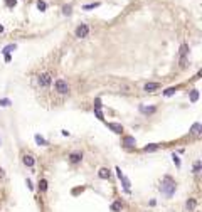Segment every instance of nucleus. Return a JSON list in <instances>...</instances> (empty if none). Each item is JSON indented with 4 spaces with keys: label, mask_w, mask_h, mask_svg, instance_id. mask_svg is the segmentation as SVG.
Wrapping results in <instances>:
<instances>
[{
    "label": "nucleus",
    "mask_w": 202,
    "mask_h": 212,
    "mask_svg": "<svg viewBox=\"0 0 202 212\" xmlns=\"http://www.w3.org/2000/svg\"><path fill=\"white\" fill-rule=\"evenodd\" d=\"M160 192L165 194L167 197H172L174 192H175V182H172L170 177H165V182L160 185Z\"/></svg>",
    "instance_id": "f257e3e1"
},
{
    "label": "nucleus",
    "mask_w": 202,
    "mask_h": 212,
    "mask_svg": "<svg viewBox=\"0 0 202 212\" xmlns=\"http://www.w3.org/2000/svg\"><path fill=\"white\" fill-rule=\"evenodd\" d=\"M52 83V74L51 72H44V74H39L37 76V84L42 89H47Z\"/></svg>",
    "instance_id": "f03ea898"
},
{
    "label": "nucleus",
    "mask_w": 202,
    "mask_h": 212,
    "mask_svg": "<svg viewBox=\"0 0 202 212\" xmlns=\"http://www.w3.org/2000/svg\"><path fill=\"white\" fill-rule=\"evenodd\" d=\"M54 89H56L57 94H69V84H68V81H64V79H56Z\"/></svg>",
    "instance_id": "7ed1b4c3"
},
{
    "label": "nucleus",
    "mask_w": 202,
    "mask_h": 212,
    "mask_svg": "<svg viewBox=\"0 0 202 212\" xmlns=\"http://www.w3.org/2000/svg\"><path fill=\"white\" fill-rule=\"evenodd\" d=\"M88 34H89V25L88 24H79L74 30V35L77 39H84V37H88Z\"/></svg>",
    "instance_id": "20e7f679"
},
{
    "label": "nucleus",
    "mask_w": 202,
    "mask_h": 212,
    "mask_svg": "<svg viewBox=\"0 0 202 212\" xmlns=\"http://www.w3.org/2000/svg\"><path fill=\"white\" fill-rule=\"evenodd\" d=\"M116 175H118V178H120V180L123 182V187H125V190H130V185H131V184H130V180H128V178H126V177L123 175L121 168H118V167H116Z\"/></svg>",
    "instance_id": "39448f33"
},
{
    "label": "nucleus",
    "mask_w": 202,
    "mask_h": 212,
    "mask_svg": "<svg viewBox=\"0 0 202 212\" xmlns=\"http://www.w3.org/2000/svg\"><path fill=\"white\" fill-rule=\"evenodd\" d=\"M69 162L73 163V165H76V163H81V160H83V153L81 152H73V153H69Z\"/></svg>",
    "instance_id": "423d86ee"
},
{
    "label": "nucleus",
    "mask_w": 202,
    "mask_h": 212,
    "mask_svg": "<svg viewBox=\"0 0 202 212\" xmlns=\"http://www.w3.org/2000/svg\"><path fill=\"white\" fill-rule=\"evenodd\" d=\"M160 88V83H147L145 86H143V91H147V93H153L155 89Z\"/></svg>",
    "instance_id": "0eeeda50"
},
{
    "label": "nucleus",
    "mask_w": 202,
    "mask_h": 212,
    "mask_svg": "<svg viewBox=\"0 0 202 212\" xmlns=\"http://www.w3.org/2000/svg\"><path fill=\"white\" fill-rule=\"evenodd\" d=\"M98 177H99L101 180H108V178L111 177V172L108 170V168H105V167H103V168H99V172H98Z\"/></svg>",
    "instance_id": "6e6552de"
},
{
    "label": "nucleus",
    "mask_w": 202,
    "mask_h": 212,
    "mask_svg": "<svg viewBox=\"0 0 202 212\" xmlns=\"http://www.w3.org/2000/svg\"><path fill=\"white\" fill-rule=\"evenodd\" d=\"M22 162H24V165H25V167H34V163H36V158H34L32 155H24Z\"/></svg>",
    "instance_id": "1a4fd4ad"
},
{
    "label": "nucleus",
    "mask_w": 202,
    "mask_h": 212,
    "mask_svg": "<svg viewBox=\"0 0 202 212\" xmlns=\"http://www.w3.org/2000/svg\"><path fill=\"white\" fill-rule=\"evenodd\" d=\"M123 145H125L126 148H133V146L136 145V141H135L133 136H125V138H123Z\"/></svg>",
    "instance_id": "9d476101"
},
{
    "label": "nucleus",
    "mask_w": 202,
    "mask_h": 212,
    "mask_svg": "<svg viewBox=\"0 0 202 212\" xmlns=\"http://www.w3.org/2000/svg\"><path fill=\"white\" fill-rule=\"evenodd\" d=\"M108 128H110V130H113L116 135H121V131H123V126H121V125H118V123H108Z\"/></svg>",
    "instance_id": "9b49d317"
},
{
    "label": "nucleus",
    "mask_w": 202,
    "mask_h": 212,
    "mask_svg": "<svg viewBox=\"0 0 202 212\" xmlns=\"http://www.w3.org/2000/svg\"><path fill=\"white\" fill-rule=\"evenodd\" d=\"M121 209H123L121 200H115V202L111 204V211H113V212H121Z\"/></svg>",
    "instance_id": "f8f14e48"
},
{
    "label": "nucleus",
    "mask_w": 202,
    "mask_h": 212,
    "mask_svg": "<svg viewBox=\"0 0 202 212\" xmlns=\"http://www.w3.org/2000/svg\"><path fill=\"white\" fill-rule=\"evenodd\" d=\"M201 130H202L201 123H194V126H192V135H194V136H199V135L202 133Z\"/></svg>",
    "instance_id": "ddd939ff"
},
{
    "label": "nucleus",
    "mask_w": 202,
    "mask_h": 212,
    "mask_svg": "<svg viewBox=\"0 0 202 212\" xmlns=\"http://www.w3.org/2000/svg\"><path fill=\"white\" fill-rule=\"evenodd\" d=\"M140 111L145 113V115H152V113L157 111V108H155V106H150V108H147V106H140Z\"/></svg>",
    "instance_id": "4468645a"
},
{
    "label": "nucleus",
    "mask_w": 202,
    "mask_h": 212,
    "mask_svg": "<svg viewBox=\"0 0 202 212\" xmlns=\"http://www.w3.org/2000/svg\"><path fill=\"white\" fill-rule=\"evenodd\" d=\"M34 140H36V143H37V145H40V146H46V145H47V141L44 140L40 135H36V136H34Z\"/></svg>",
    "instance_id": "2eb2a0df"
},
{
    "label": "nucleus",
    "mask_w": 202,
    "mask_h": 212,
    "mask_svg": "<svg viewBox=\"0 0 202 212\" xmlns=\"http://www.w3.org/2000/svg\"><path fill=\"white\" fill-rule=\"evenodd\" d=\"M39 189H40L42 192L47 190V180H46V178H40V180H39Z\"/></svg>",
    "instance_id": "dca6fc26"
},
{
    "label": "nucleus",
    "mask_w": 202,
    "mask_h": 212,
    "mask_svg": "<svg viewBox=\"0 0 202 212\" xmlns=\"http://www.w3.org/2000/svg\"><path fill=\"white\" fill-rule=\"evenodd\" d=\"M187 52H189V46H187V44H182V46H180V57H187Z\"/></svg>",
    "instance_id": "f3484780"
},
{
    "label": "nucleus",
    "mask_w": 202,
    "mask_h": 212,
    "mask_svg": "<svg viewBox=\"0 0 202 212\" xmlns=\"http://www.w3.org/2000/svg\"><path fill=\"white\" fill-rule=\"evenodd\" d=\"M197 99H199V91H197V89H192V93H190V101L195 103Z\"/></svg>",
    "instance_id": "a211bd4d"
},
{
    "label": "nucleus",
    "mask_w": 202,
    "mask_h": 212,
    "mask_svg": "<svg viewBox=\"0 0 202 212\" xmlns=\"http://www.w3.org/2000/svg\"><path fill=\"white\" fill-rule=\"evenodd\" d=\"M143 150H145V152H155V150H158V145H157V143H152V145H147Z\"/></svg>",
    "instance_id": "6ab92c4d"
},
{
    "label": "nucleus",
    "mask_w": 202,
    "mask_h": 212,
    "mask_svg": "<svg viewBox=\"0 0 202 212\" xmlns=\"http://www.w3.org/2000/svg\"><path fill=\"white\" fill-rule=\"evenodd\" d=\"M37 9H39L40 12H44V10L47 9V3H46L44 0H39V2H37Z\"/></svg>",
    "instance_id": "aec40b11"
},
{
    "label": "nucleus",
    "mask_w": 202,
    "mask_h": 212,
    "mask_svg": "<svg viewBox=\"0 0 202 212\" xmlns=\"http://www.w3.org/2000/svg\"><path fill=\"white\" fill-rule=\"evenodd\" d=\"M62 14H64V15H71V14H73V7H71V5H64V7H62Z\"/></svg>",
    "instance_id": "412c9836"
},
{
    "label": "nucleus",
    "mask_w": 202,
    "mask_h": 212,
    "mask_svg": "<svg viewBox=\"0 0 202 212\" xmlns=\"http://www.w3.org/2000/svg\"><path fill=\"white\" fill-rule=\"evenodd\" d=\"M12 51H15V44H9L7 47H3V51H2V52H3V54H9V52H12Z\"/></svg>",
    "instance_id": "4be33fe9"
},
{
    "label": "nucleus",
    "mask_w": 202,
    "mask_h": 212,
    "mask_svg": "<svg viewBox=\"0 0 202 212\" xmlns=\"http://www.w3.org/2000/svg\"><path fill=\"white\" fill-rule=\"evenodd\" d=\"M185 207H187L189 211H192V209L195 207V200H194V199H190V200H187V204H185Z\"/></svg>",
    "instance_id": "5701e85b"
},
{
    "label": "nucleus",
    "mask_w": 202,
    "mask_h": 212,
    "mask_svg": "<svg viewBox=\"0 0 202 212\" xmlns=\"http://www.w3.org/2000/svg\"><path fill=\"white\" fill-rule=\"evenodd\" d=\"M96 7H99V2H96V3H88V5H84L83 9H84V10H91V9H96Z\"/></svg>",
    "instance_id": "b1692460"
},
{
    "label": "nucleus",
    "mask_w": 202,
    "mask_h": 212,
    "mask_svg": "<svg viewBox=\"0 0 202 212\" xmlns=\"http://www.w3.org/2000/svg\"><path fill=\"white\" fill-rule=\"evenodd\" d=\"M194 174H195V175H197V174H201V162H199V160L194 163Z\"/></svg>",
    "instance_id": "393cba45"
},
{
    "label": "nucleus",
    "mask_w": 202,
    "mask_h": 212,
    "mask_svg": "<svg viewBox=\"0 0 202 212\" xmlns=\"http://www.w3.org/2000/svg\"><path fill=\"white\" fill-rule=\"evenodd\" d=\"M177 89H179V86H175V88H168L165 93H164V94H165V96H172V94H174V93H175Z\"/></svg>",
    "instance_id": "a878e982"
},
{
    "label": "nucleus",
    "mask_w": 202,
    "mask_h": 212,
    "mask_svg": "<svg viewBox=\"0 0 202 212\" xmlns=\"http://www.w3.org/2000/svg\"><path fill=\"white\" fill-rule=\"evenodd\" d=\"M0 106H10V99H0Z\"/></svg>",
    "instance_id": "bb28decb"
},
{
    "label": "nucleus",
    "mask_w": 202,
    "mask_h": 212,
    "mask_svg": "<svg viewBox=\"0 0 202 212\" xmlns=\"http://www.w3.org/2000/svg\"><path fill=\"white\" fill-rule=\"evenodd\" d=\"M15 3H17V0H5V5L7 7H14Z\"/></svg>",
    "instance_id": "cd10ccee"
},
{
    "label": "nucleus",
    "mask_w": 202,
    "mask_h": 212,
    "mask_svg": "<svg viewBox=\"0 0 202 212\" xmlns=\"http://www.w3.org/2000/svg\"><path fill=\"white\" fill-rule=\"evenodd\" d=\"M94 115H96V116H98L99 120H105V116H103V113H101L99 109H94Z\"/></svg>",
    "instance_id": "c85d7f7f"
},
{
    "label": "nucleus",
    "mask_w": 202,
    "mask_h": 212,
    "mask_svg": "<svg viewBox=\"0 0 202 212\" xmlns=\"http://www.w3.org/2000/svg\"><path fill=\"white\" fill-rule=\"evenodd\" d=\"M172 158H174V163H175L177 167H180V160H179V157H177V155H174Z\"/></svg>",
    "instance_id": "c756f323"
},
{
    "label": "nucleus",
    "mask_w": 202,
    "mask_h": 212,
    "mask_svg": "<svg viewBox=\"0 0 202 212\" xmlns=\"http://www.w3.org/2000/svg\"><path fill=\"white\" fill-rule=\"evenodd\" d=\"M101 101H99V99H96V101H94V109H99V108H101Z\"/></svg>",
    "instance_id": "7c9ffc66"
},
{
    "label": "nucleus",
    "mask_w": 202,
    "mask_h": 212,
    "mask_svg": "<svg viewBox=\"0 0 202 212\" xmlns=\"http://www.w3.org/2000/svg\"><path fill=\"white\" fill-rule=\"evenodd\" d=\"M3 175H5V172H3V168H0V178H2Z\"/></svg>",
    "instance_id": "2f4dec72"
},
{
    "label": "nucleus",
    "mask_w": 202,
    "mask_h": 212,
    "mask_svg": "<svg viewBox=\"0 0 202 212\" xmlns=\"http://www.w3.org/2000/svg\"><path fill=\"white\" fill-rule=\"evenodd\" d=\"M2 30H3V27H2V25H0V32H2Z\"/></svg>",
    "instance_id": "473e14b6"
}]
</instances>
